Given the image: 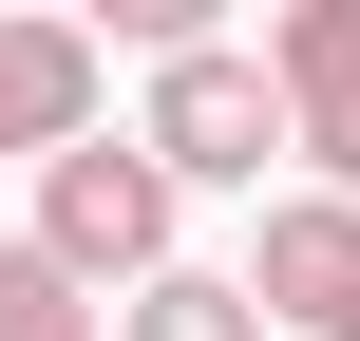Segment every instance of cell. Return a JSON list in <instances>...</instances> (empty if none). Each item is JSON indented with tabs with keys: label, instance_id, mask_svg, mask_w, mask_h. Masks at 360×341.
<instances>
[{
	"label": "cell",
	"instance_id": "8992f818",
	"mask_svg": "<svg viewBox=\"0 0 360 341\" xmlns=\"http://www.w3.org/2000/svg\"><path fill=\"white\" fill-rule=\"evenodd\" d=\"M114 341H266V304H247L228 266H152V285L114 304Z\"/></svg>",
	"mask_w": 360,
	"mask_h": 341
},
{
	"label": "cell",
	"instance_id": "277c9868",
	"mask_svg": "<svg viewBox=\"0 0 360 341\" xmlns=\"http://www.w3.org/2000/svg\"><path fill=\"white\" fill-rule=\"evenodd\" d=\"M228 285L266 304V341H360V209L285 190V209H266V247H247Z\"/></svg>",
	"mask_w": 360,
	"mask_h": 341
},
{
	"label": "cell",
	"instance_id": "52a82bcc",
	"mask_svg": "<svg viewBox=\"0 0 360 341\" xmlns=\"http://www.w3.org/2000/svg\"><path fill=\"white\" fill-rule=\"evenodd\" d=\"M0 341H114V323H95V304H76L38 247H0Z\"/></svg>",
	"mask_w": 360,
	"mask_h": 341
},
{
	"label": "cell",
	"instance_id": "5b68a950",
	"mask_svg": "<svg viewBox=\"0 0 360 341\" xmlns=\"http://www.w3.org/2000/svg\"><path fill=\"white\" fill-rule=\"evenodd\" d=\"M95 133V19H0V171H57Z\"/></svg>",
	"mask_w": 360,
	"mask_h": 341
},
{
	"label": "cell",
	"instance_id": "ba28073f",
	"mask_svg": "<svg viewBox=\"0 0 360 341\" xmlns=\"http://www.w3.org/2000/svg\"><path fill=\"white\" fill-rule=\"evenodd\" d=\"M0 247H19V228H0Z\"/></svg>",
	"mask_w": 360,
	"mask_h": 341
},
{
	"label": "cell",
	"instance_id": "6da1fadb",
	"mask_svg": "<svg viewBox=\"0 0 360 341\" xmlns=\"http://www.w3.org/2000/svg\"><path fill=\"white\" fill-rule=\"evenodd\" d=\"M171 228H190V190H171L133 133H76V152L38 171V228H19V247H38L76 304H114V285H152V266H171Z\"/></svg>",
	"mask_w": 360,
	"mask_h": 341
},
{
	"label": "cell",
	"instance_id": "3957f363",
	"mask_svg": "<svg viewBox=\"0 0 360 341\" xmlns=\"http://www.w3.org/2000/svg\"><path fill=\"white\" fill-rule=\"evenodd\" d=\"M247 57H266V95H285L304 190H323V209H360V0H285Z\"/></svg>",
	"mask_w": 360,
	"mask_h": 341
},
{
	"label": "cell",
	"instance_id": "7a4b0ae2",
	"mask_svg": "<svg viewBox=\"0 0 360 341\" xmlns=\"http://www.w3.org/2000/svg\"><path fill=\"white\" fill-rule=\"evenodd\" d=\"M133 152H152L171 190H266V152H285V95H266V57H247V38H190V57H152V114H133Z\"/></svg>",
	"mask_w": 360,
	"mask_h": 341
}]
</instances>
